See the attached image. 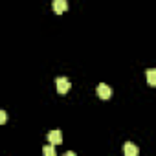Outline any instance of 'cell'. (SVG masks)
Returning a JSON list of instances; mask_svg holds the SVG:
<instances>
[{
	"label": "cell",
	"mask_w": 156,
	"mask_h": 156,
	"mask_svg": "<svg viewBox=\"0 0 156 156\" xmlns=\"http://www.w3.org/2000/svg\"><path fill=\"white\" fill-rule=\"evenodd\" d=\"M48 141H50L51 145H61V143H62V134H61V130H51V132H48Z\"/></svg>",
	"instance_id": "277c9868"
},
{
	"label": "cell",
	"mask_w": 156,
	"mask_h": 156,
	"mask_svg": "<svg viewBox=\"0 0 156 156\" xmlns=\"http://www.w3.org/2000/svg\"><path fill=\"white\" fill-rule=\"evenodd\" d=\"M42 152H44L46 156H55V147H53V145L50 143L48 147H44V149H42Z\"/></svg>",
	"instance_id": "52a82bcc"
},
{
	"label": "cell",
	"mask_w": 156,
	"mask_h": 156,
	"mask_svg": "<svg viewBox=\"0 0 156 156\" xmlns=\"http://www.w3.org/2000/svg\"><path fill=\"white\" fill-rule=\"evenodd\" d=\"M6 121H8V114L4 110H0V125H4Z\"/></svg>",
	"instance_id": "ba28073f"
},
{
	"label": "cell",
	"mask_w": 156,
	"mask_h": 156,
	"mask_svg": "<svg viewBox=\"0 0 156 156\" xmlns=\"http://www.w3.org/2000/svg\"><path fill=\"white\" fill-rule=\"evenodd\" d=\"M55 85H57V92H59V94H66V92L72 88V83H70L68 77H57Z\"/></svg>",
	"instance_id": "6da1fadb"
},
{
	"label": "cell",
	"mask_w": 156,
	"mask_h": 156,
	"mask_svg": "<svg viewBox=\"0 0 156 156\" xmlns=\"http://www.w3.org/2000/svg\"><path fill=\"white\" fill-rule=\"evenodd\" d=\"M147 83H149V87H156V70L147 72Z\"/></svg>",
	"instance_id": "8992f818"
},
{
	"label": "cell",
	"mask_w": 156,
	"mask_h": 156,
	"mask_svg": "<svg viewBox=\"0 0 156 156\" xmlns=\"http://www.w3.org/2000/svg\"><path fill=\"white\" fill-rule=\"evenodd\" d=\"M123 152H125V156H138V152H140V149L134 145V143H130V141H127L125 145H123Z\"/></svg>",
	"instance_id": "5b68a950"
},
{
	"label": "cell",
	"mask_w": 156,
	"mask_h": 156,
	"mask_svg": "<svg viewBox=\"0 0 156 156\" xmlns=\"http://www.w3.org/2000/svg\"><path fill=\"white\" fill-rule=\"evenodd\" d=\"M51 9H53V13L61 15V13H64L68 9V2H66V0H53V2H51Z\"/></svg>",
	"instance_id": "3957f363"
},
{
	"label": "cell",
	"mask_w": 156,
	"mask_h": 156,
	"mask_svg": "<svg viewBox=\"0 0 156 156\" xmlns=\"http://www.w3.org/2000/svg\"><path fill=\"white\" fill-rule=\"evenodd\" d=\"M98 98H101V99H108V98H112V88L108 87V85H105V83H101V85H98Z\"/></svg>",
	"instance_id": "7a4b0ae2"
}]
</instances>
